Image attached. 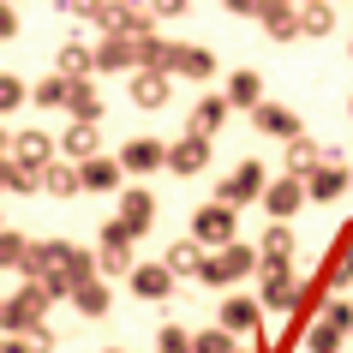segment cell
<instances>
[{
    "instance_id": "1",
    "label": "cell",
    "mask_w": 353,
    "mask_h": 353,
    "mask_svg": "<svg viewBox=\"0 0 353 353\" xmlns=\"http://www.w3.org/2000/svg\"><path fill=\"white\" fill-rule=\"evenodd\" d=\"M156 66H162V72H180V78H210L216 72V54L198 48V42H162Z\"/></svg>"
},
{
    "instance_id": "2",
    "label": "cell",
    "mask_w": 353,
    "mask_h": 353,
    "mask_svg": "<svg viewBox=\"0 0 353 353\" xmlns=\"http://www.w3.org/2000/svg\"><path fill=\"white\" fill-rule=\"evenodd\" d=\"M132 240H138V234H132L126 222H108V228H102V252H96V263H102L108 276H126V270H132Z\"/></svg>"
},
{
    "instance_id": "3",
    "label": "cell",
    "mask_w": 353,
    "mask_h": 353,
    "mask_svg": "<svg viewBox=\"0 0 353 353\" xmlns=\"http://www.w3.org/2000/svg\"><path fill=\"white\" fill-rule=\"evenodd\" d=\"M192 240L198 245H228L234 240V204H204L192 216Z\"/></svg>"
},
{
    "instance_id": "4",
    "label": "cell",
    "mask_w": 353,
    "mask_h": 353,
    "mask_svg": "<svg viewBox=\"0 0 353 353\" xmlns=\"http://www.w3.org/2000/svg\"><path fill=\"white\" fill-rule=\"evenodd\" d=\"M252 263H258V252H252V245L228 240L222 252H216V258H204V281H240L245 270H252Z\"/></svg>"
},
{
    "instance_id": "5",
    "label": "cell",
    "mask_w": 353,
    "mask_h": 353,
    "mask_svg": "<svg viewBox=\"0 0 353 353\" xmlns=\"http://www.w3.org/2000/svg\"><path fill=\"white\" fill-rule=\"evenodd\" d=\"M263 186H270V180H263V168H258V162H240V168L222 180V192H216V198L240 210V204H252V198H263Z\"/></svg>"
},
{
    "instance_id": "6",
    "label": "cell",
    "mask_w": 353,
    "mask_h": 353,
    "mask_svg": "<svg viewBox=\"0 0 353 353\" xmlns=\"http://www.w3.org/2000/svg\"><path fill=\"white\" fill-rule=\"evenodd\" d=\"M347 168L335 162V156H323V162L312 168V174H305V198H317V204H330V198H341V192H347Z\"/></svg>"
},
{
    "instance_id": "7",
    "label": "cell",
    "mask_w": 353,
    "mask_h": 353,
    "mask_svg": "<svg viewBox=\"0 0 353 353\" xmlns=\"http://www.w3.org/2000/svg\"><path fill=\"white\" fill-rule=\"evenodd\" d=\"M150 19H156L150 0H114L108 12H102V24L108 30H126V37H150Z\"/></svg>"
},
{
    "instance_id": "8",
    "label": "cell",
    "mask_w": 353,
    "mask_h": 353,
    "mask_svg": "<svg viewBox=\"0 0 353 353\" xmlns=\"http://www.w3.org/2000/svg\"><path fill=\"white\" fill-rule=\"evenodd\" d=\"M258 204L270 210L276 222H288V216H294V210L305 204V180H299V174H288V180H276V186H263V198H258Z\"/></svg>"
},
{
    "instance_id": "9",
    "label": "cell",
    "mask_w": 353,
    "mask_h": 353,
    "mask_svg": "<svg viewBox=\"0 0 353 353\" xmlns=\"http://www.w3.org/2000/svg\"><path fill=\"white\" fill-rule=\"evenodd\" d=\"M204 162H210V144L198 132H186L180 144H168V168H174V174H204Z\"/></svg>"
},
{
    "instance_id": "10",
    "label": "cell",
    "mask_w": 353,
    "mask_h": 353,
    "mask_svg": "<svg viewBox=\"0 0 353 353\" xmlns=\"http://www.w3.org/2000/svg\"><path fill=\"white\" fill-rule=\"evenodd\" d=\"M132 102H138V108H162L168 102V72L162 66H138V72H132Z\"/></svg>"
},
{
    "instance_id": "11",
    "label": "cell",
    "mask_w": 353,
    "mask_h": 353,
    "mask_svg": "<svg viewBox=\"0 0 353 353\" xmlns=\"http://www.w3.org/2000/svg\"><path fill=\"white\" fill-rule=\"evenodd\" d=\"M96 66H144V54H138V37H126V30H108V42L96 48Z\"/></svg>"
},
{
    "instance_id": "12",
    "label": "cell",
    "mask_w": 353,
    "mask_h": 353,
    "mask_svg": "<svg viewBox=\"0 0 353 353\" xmlns=\"http://www.w3.org/2000/svg\"><path fill=\"white\" fill-rule=\"evenodd\" d=\"M54 138H42V132H19V144H12V156H19V168H30V174H42V168L54 162Z\"/></svg>"
},
{
    "instance_id": "13",
    "label": "cell",
    "mask_w": 353,
    "mask_h": 353,
    "mask_svg": "<svg viewBox=\"0 0 353 353\" xmlns=\"http://www.w3.org/2000/svg\"><path fill=\"white\" fill-rule=\"evenodd\" d=\"M162 162H168V144H156V138H132L120 150V168H132V174H156Z\"/></svg>"
},
{
    "instance_id": "14",
    "label": "cell",
    "mask_w": 353,
    "mask_h": 353,
    "mask_svg": "<svg viewBox=\"0 0 353 353\" xmlns=\"http://www.w3.org/2000/svg\"><path fill=\"white\" fill-rule=\"evenodd\" d=\"M323 281H330V288H347L353 281V222L335 234V252H330V263H323Z\"/></svg>"
},
{
    "instance_id": "15",
    "label": "cell",
    "mask_w": 353,
    "mask_h": 353,
    "mask_svg": "<svg viewBox=\"0 0 353 353\" xmlns=\"http://www.w3.org/2000/svg\"><path fill=\"white\" fill-rule=\"evenodd\" d=\"M263 30L281 42L299 37V0H263Z\"/></svg>"
},
{
    "instance_id": "16",
    "label": "cell",
    "mask_w": 353,
    "mask_h": 353,
    "mask_svg": "<svg viewBox=\"0 0 353 353\" xmlns=\"http://www.w3.org/2000/svg\"><path fill=\"white\" fill-rule=\"evenodd\" d=\"M120 222H126L132 234H150V222H156V198H150L144 186H132L126 198H120Z\"/></svg>"
},
{
    "instance_id": "17",
    "label": "cell",
    "mask_w": 353,
    "mask_h": 353,
    "mask_svg": "<svg viewBox=\"0 0 353 353\" xmlns=\"http://www.w3.org/2000/svg\"><path fill=\"white\" fill-rule=\"evenodd\" d=\"M42 192H48V198H72V192H84V174H78L72 162H60V156H54V162L42 168Z\"/></svg>"
},
{
    "instance_id": "18",
    "label": "cell",
    "mask_w": 353,
    "mask_h": 353,
    "mask_svg": "<svg viewBox=\"0 0 353 353\" xmlns=\"http://www.w3.org/2000/svg\"><path fill=\"white\" fill-rule=\"evenodd\" d=\"M330 30H335L330 0H299V37H330Z\"/></svg>"
},
{
    "instance_id": "19",
    "label": "cell",
    "mask_w": 353,
    "mask_h": 353,
    "mask_svg": "<svg viewBox=\"0 0 353 353\" xmlns=\"http://www.w3.org/2000/svg\"><path fill=\"white\" fill-rule=\"evenodd\" d=\"M228 108H234V102H228V96H204V102H198V108H192V132H198V138H210V132H222Z\"/></svg>"
},
{
    "instance_id": "20",
    "label": "cell",
    "mask_w": 353,
    "mask_h": 353,
    "mask_svg": "<svg viewBox=\"0 0 353 353\" xmlns=\"http://www.w3.org/2000/svg\"><path fill=\"white\" fill-rule=\"evenodd\" d=\"M132 288H138V299H162L174 288V270L168 263H144V270H132Z\"/></svg>"
},
{
    "instance_id": "21",
    "label": "cell",
    "mask_w": 353,
    "mask_h": 353,
    "mask_svg": "<svg viewBox=\"0 0 353 353\" xmlns=\"http://www.w3.org/2000/svg\"><path fill=\"white\" fill-rule=\"evenodd\" d=\"M263 299H270V305H294V299H299L294 276H288L281 263H263Z\"/></svg>"
},
{
    "instance_id": "22",
    "label": "cell",
    "mask_w": 353,
    "mask_h": 353,
    "mask_svg": "<svg viewBox=\"0 0 353 353\" xmlns=\"http://www.w3.org/2000/svg\"><path fill=\"white\" fill-rule=\"evenodd\" d=\"M323 162V144H312V138H288V174H299V180H305V174H312V168Z\"/></svg>"
},
{
    "instance_id": "23",
    "label": "cell",
    "mask_w": 353,
    "mask_h": 353,
    "mask_svg": "<svg viewBox=\"0 0 353 353\" xmlns=\"http://www.w3.org/2000/svg\"><path fill=\"white\" fill-rule=\"evenodd\" d=\"M84 186L90 192H108V186H120V162H108V156H84Z\"/></svg>"
},
{
    "instance_id": "24",
    "label": "cell",
    "mask_w": 353,
    "mask_h": 353,
    "mask_svg": "<svg viewBox=\"0 0 353 353\" xmlns=\"http://www.w3.org/2000/svg\"><path fill=\"white\" fill-rule=\"evenodd\" d=\"M228 102H234V108H258L263 102V78L258 72H234L228 78Z\"/></svg>"
},
{
    "instance_id": "25",
    "label": "cell",
    "mask_w": 353,
    "mask_h": 353,
    "mask_svg": "<svg viewBox=\"0 0 353 353\" xmlns=\"http://www.w3.org/2000/svg\"><path fill=\"white\" fill-rule=\"evenodd\" d=\"M168 270H174V276H204V245H198V240H180L174 252H168Z\"/></svg>"
},
{
    "instance_id": "26",
    "label": "cell",
    "mask_w": 353,
    "mask_h": 353,
    "mask_svg": "<svg viewBox=\"0 0 353 353\" xmlns=\"http://www.w3.org/2000/svg\"><path fill=\"white\" fill-rule=\"evenodd\" d=\"M60 150L72 156V162H84V156H96V120H78L66 138H60Z\"/></svg>"
},
{
    "instance_id": "27",
    "label": "cell",
    "mask_w": 353,
    "mask_h": 353,
    "mask_svg": "<svg viewBox=\"0 0 353 353\" xmlns=\"http://www.w3.org/2000/svg\"><path fill=\"white\" fill-rule=\"evenodd\" d=\"M252 114H258V132H270V138H294V132H299L288 108H270V102H258Z\"/></svg>"
},
{
    "instance_id": "28",
    "label": "cell",
    "mask_w": 353,
    "mask_h": 353,
    "mask_svg": "<svg viewBox=\"0 0 353 353\" xmlns=\"http://www.w3.org/2000/svg\"><path fill=\"white\" fill-rule=\"evenodd\" d=\"M66 90H72V78L54 72V78H42L37 90H30V102H37V108H66Z\"/></svg>"
},
{
    "instance_id": "29",
    "label": "cell",
    "mask_w": 353,
    "mask_h": 353,
    "mask_svg": "<svg viewBox=\"0 0 353 353\" xmlns=\"http://www.w3.org/2000/svg\"><path fill=\"white\" fill-rule=\"evenodd\" d=\"M222 323H228V330H258V299L234 294V299H228V312H222Z\"/></svg>"
},
{
    "instance_id": "30",
    "label": "cell",
    "mask_w": 353,
    "mask_h": 353,
    "mask_svg": "<svg viewBox=\"0 0 353 353\" xmlns=\"http://www.w3.org/2000/svg\"><path fill=\"white\" fill-rule=\"evenodd\" d=\"M42 299H48V288H30L24 299H12V305H0V317H6V323H30V317L42 312Z\"/></svg>"
},
{
    "instance_id": "31",
    "label": "cell",
    "mask_w": 353,
    "mask_h": 353,
    "mask_svg": "<svg viewBox=\"0 0 353 353\" xmlns=\"http://www.w3.org/2000/svg\"><path fill=\"white\" fill-rule=\"evenodd\" d=\"M66 108H72L78 120H96V114H102V102H96V90L84 84V78H72V90H66Z\"/></svg>"
},
{
    "instance_id": "32",
    "label": "cell",
    "mask_w": 353,
    "mask_h": 353,
    "mask_svg": "<svg viewBox=\"0 0 353 353\" xmlns=\"http://www.w3.org/2000/svg\"><path fill=\"white\" fill-rule=\"evenodd\" d=\"M90 66H96V54L84 48V42H66V48H60V72H66V78H84Z\"/></svg>"
},
{
    "instance_id": "33",
    "label": "cell",
    "mask_w": 353,
    "mask_h": 353,
    "mask_svg": "<svg viewBox=\"0 0 353 353\" xmlns=\"http://www.w3.org/2000/svg\"><path fill=\"white\" fill-rule=\"evenodd\" d=\"M294 258V234H288V228H270V234H263V263H288Z\"/></svg>"
},
{
    "instance_id": "34",
    "label": "cell",
    "mask_w": 353,
    "mask_h": 353,
    "mask_svg": "<svg viewBox=\"0 0 353 353\" xmlns=\"http://www.w3.org/2000/svg\"><path fill=\"white\" fill-rule=\"evenodd\" d=\"M335 347H341V330H330V323H317V330L305 335V347H299V353H335Z\"/></svg>"
},
{
    "instance_id": "35",
    "label": "cell",
    "mask_w": 353,
    "mask_h": 353,
    "mask_svg": "<svg viewBox=\"0 0 353 353\" xmlns=\"http://www.w3.org/2000/svg\"><path fill=\"white\" fill-rule=\"evenodd\" d=\"M19 102H30V90H24V84H19L12 72H0V114H12Z\"/></svg>"
},
{
    "instance_id": "36",
    "label": "cell",
    "mask_w": 353,
    "mask_h": 353,
    "mask_svg": "<svg viewBox=\"0 0 353 353\" xmlns=\"http://www.w3.org/2000/svg\"><path fill=\"white\" fill-rule=\"evenodd\" d=\"M12 263H30V245L19 234H0V270H12Z\"/></svg>"
},
{
    "instance_id": "37",
    "label": "cell",
    "mask_w": 353,
    "mask_h": 353,
    "mask_svg": "<svg viewBox=\"0 0 353 353\" xmlns=\"http://www.w3.org/2000/svg\"><path fill=\"white\" fill-rule=\"evenodd\" d=\"M323 323L347 335V330H353V305H347V299H330V305H323Z\"/></svg>"
},
{
    "instance_id": "38",
    "label": "cell",
    "mask_w": 353,
    "mask_h": 353,
    "mask_svg": "<svg viewBox=\"0 0 353 353\" xmlns=\"http://www.w3.org/2000/svg\"><path fill=\"white\" fill-rule=\"evenodd\" d=\"M60 12H72V19H96V24H102V12H108V6H102V0H60Z\"/></svg>"
},
{
    "instance_id": "39",
    "label": "cell",
    "mask_w": 353,
    "mask_h": 353,
    "mask_svg": "<svg viewBox=\"0 0 353 353\" xmlns=\"http://www.w3.org/2000/svg\"><path fill=\"white\" fill-rule=\"evenodd\" d=\"M78 305H84V312H102V305H108V294H102L96 281H84V288H78Z\"/></svg>"
},
{
    "instance_id": "40",
    "label": "cell",
    "mask_w": 353,
    "mask_h": 353,
    "mask_svg": "<svg viewBox=\"0 0 353 353\" xmlns=\"http://www.w3.org/2000/svg\"><path fill=\"white\" fill-rule=\"evenodd\" d=\"M192 353H234V347H228L222 330H210V335H198V347H192Z\"/></svg>"
},
{
    "instance_id": "41",
    "label": "cell",
    "mask_w": 353,
    "mask_h": 353,
    "mask_svg": "<svg viewBox=\"0 0 353 353\" xmlns=\"http://www.w3.org/2000/svg\"><path fill=\"white\" fill-rule=\"evenodd\" d=\"M6 37H19V12H12V6L0 0V42H6Z\"/></svg>"
},
{
    "instance_id": "42",
    "label": "cell",
    "mask_w": 353,
    "mask_h": 353,
    "mask_svg": "<svg viewBox=\"0 0 353 353\" xmlns=\"http://www.w3.org/2000/svg\"><path fill=\"white\" fill-rule=\"evenodd\" d=\"M228 12H240V19H263V0H228Z\"/></svg>"
},
{
    "instance_id": "43",
    "label": "cell",
    "mask_w": 353,
    "mask_h": 353,
    "mask_svg": "<svg viewBox=\"0 0 353 353\" xmlns=\"http://www.w3.org/2000/svg\"><path fill=\"white\" fill-rule=\"evenodd\" d=\"M150 12L156 19H174V12H186V0H150Z\"/></svg>"
},
{
    "instance_id": "44",
    "label": "cell",
    "mask_w": 353,
    "mask_h": 353,
    "mask_svg": "<svg viewBox=\"0 0 353 353\" xmlns=\"http://www.w3.org/2000/svg\"><path fill=\"white\" fill-rule=\"evenodd\" d=\"M0 150H6V132H0Z\"/></svg>"
},
{
    "instance_id": "45",
    "label": "cell",
    "mask_w": 353,
    "mask_h": 353,
    "mask_svg": "<svg viewBox=\"0 0 353 353\" xmlns=\"http://www.w3.org/2000/svg\"><path fill=\"white\" fill-rule=\"evenodd\" d=\"M347 114H353V102H347Z\"/></svg>"
},
{
    "instance_id": "46",
    "label": "cell",
    "mask_w": 353,
    "mask_h": 353,
    "mask_svg": "<svg viewBox=\"0 0 353 353\" xmlns=\"http://www.w3.org/2000/svg\"><path fill=\"white\" fill-rule=\"evenodd\" d=\"M330 6H335V0H330Z\"/></svg>"
}]
</instances>
